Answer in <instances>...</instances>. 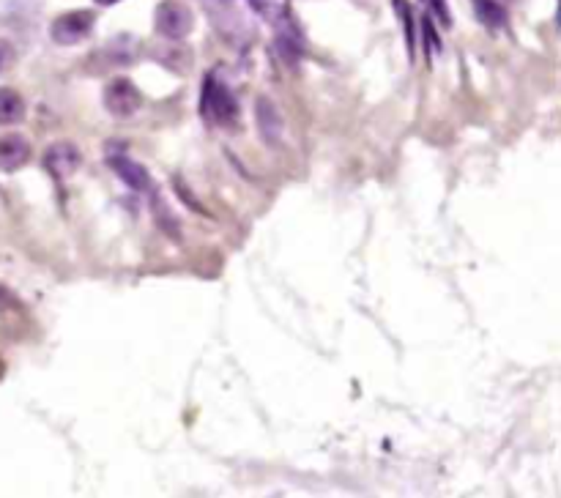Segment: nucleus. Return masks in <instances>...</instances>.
Masks as SVG:
<instances>
[{
  "label": "nucleus",
  "instance_id": "nucleus-6",
  "mask_svg": "<svg viewBox=\"0 0 561 498\" xmlns=\"http://www.w3.org/2000/svg\"><path fill=\"white\" fill-rule=\"evenodd\" d=\"M80 162H83V156H80L74 143H55L44 154V167L50 170L55 181H63V178L72 176L74 170L80 167Z\"/></svg>",
  "mask_w": 561,
  "mask_h": 498
},
{
  "label": "nucleus",
  "instance_id": "nucleus-13",
  "mask_svg": "<svg viewBox=\"0 0 561 498\" xmlns=\"http://www.w3.org/2000/svg\"><path fill=\"white\" fill-rule=\"evenodd\" d=\"M96 3H102V6H113V3H118V0H96Z\"/></svg>",
  "mask_w": 561,
  "mask_h": 498
},
{
  "label": "nucleus",
  "instance_id": "nucleus-9",
  "mask_svg": "<svg viewBox=\"0 0 561 498\" xmlns=\"http://www.w3.org/2000/svg\"><path fill=\"white\" fill-rule=\"evenodd\" d=\"M25 118V99L14 88H0V126L20 124Z\"/></svg>",
  "mask_w": 561,
  "mask_h": 498
},
{
  "label": "nucleus",
  "instance_id": "nucleus-8",
  "mask_svg": "<svg viewBox=\"0 0 561 498\" xmlns=\"http://www.w3.org/2000/svg\"><path fill=\"white\" fill-rule=\"evenodd\" d=\"M255 118H258V129L260 135L266 143H277L282 135V121H280V113H277V107L271 104L269 96H260L258 104H255Z\"/></svg>",
  "mask_w": 561,
  "mask_h": 498
},
{
  "label": "nucleus",
  "instance_id": "nucleus-12",
  "mask_svg": "<svg viewBox=\"0 0 561 498\" xmlns=\"http://www.w3.org/2000/svg\"><path fill=\"white\" fill-rule=\"evenodd\" d=\"M11 61V47L6 42H0V69Z\"/></svg>",
  "mask_w": 561,
  "mask_h": 498
},
{
  "label": "nucleus",
  "instance_id": "nucleus-5",
  "mask_svg": "<svg viewBox=\"0 0 561 498\" xmlns=\"http://www.w3.org/2000/svg\"><path fill=\"white\" fill-rule=\"evenodd\" d=\"M110 167H113L115 173L124 178V184H129L135 192H143L148 198H156V195H159L151 173H148L143 165H137L135 159H129L126 154H110Z\"/></svg>",
  "mask_w": 561,
  "mask_h": 498
},
{
  "label": "nucleus",
  "instance_id": "nucleus-10",
  "mask_svg": "<svg viewBox=\"0 0 561 498\" xmlns=\"http://www.w3.org/2000/svg\"><path fill=\"white\" fill-rule=\"evenodd\" d=\"M474 3V14L477 20L488 28V31H501L507 25V11L499 0H471Z\"/></svg>",
  "mask_w": 561,
  "mask_h": 498
},
{
  "label": "nucleus",
  "instance_id": "nucleus-2",
  "mask_svg": "<svg viewBox=\"0 0 561 498\" xmlns=\"http://www.w3.org/2000/svg\"><path fill=\"white\" fill-rule=\"evenodd\" d=\"M154 25L159 36H165L170 42H181V39H187L189 33H192L195 17H192L189 6H184L181 0H165L156 9Z\"/></svg>",
  "mask_w": 561,
  "mask_h": 498
},
{
  "label": "nucleus",
  "instance_id": "nucleus-1",
  "mask_svg": "<svg viewBox=\"0 0 561 498\" xmlns=\"http://www.w3.org/2000/svg\"><path fill=\"white\" fill-rule=\"evenodd\" d=\"M200 113L208 124L214 126H233L239 118V102L236 94L230 91L228 83L219 74H206L203 80V94H200Z\"/></svg>",
  "mask_w": 561,
  "mask_h": 498
},
{
  "label": "nucleus",
  "instance_id": "nucleus-11",
  "mask_svg": "<svg viewBox=\"0 0 561 498\" xmlns=\"http://www.w3.org/2000/svg\"><path fill=\"white\" fill-rule=\"evenodd\" d=\"M427 6H430V11L436 14L438 20H441V25L444 28H449L452 25V17H449V11H447V0H425Z\"/></svg>",
  "mask_w": 561,
  "mask_h": 498
},
{
  "label": "nucleus",
  "instance_id": "nucleus-7",
  "mask_svg": "<svg viewBox=\"0 0 561 498\" xmlns=\"http://www.w3.org/2000/svg\"><path fill=\"white\" fill-rule=\"evenodd\" d=\"M28 159H31V143H28L25 137L22 135L0 137V170H3V173L20 170Z\"/></svg>",
  "mask_w": 561,
  "mask_h": 498
},
{
  "label": "nucleus",
  "instance_id": "nucleus-3",
  "mask_svg": "<svg viewBox=\"0 0 561 498\" xmlns=\"http://www.w3.org/2000/svg\"><path fill=\"white\" fill-rule=\"evenodd\" d=\"M96 25L94 11H66L58 20H52L50 36L52 42L61 44V47H72V44L85 42Z\"/></svg>",
  "mask_w": 561,
  "mask_h": 498
},
{
  "label": "nucleus",
  "instance_id": "nucleus-4",
  "mask_svg": "<svg viewBox=\"0 0 561 498\" xmlns=\"http://www.w3.org/2000/svg\"><path fill=\"white\" fill-rule=\"evenodd\" d=\"M140 104H143V96L137 91V85L126 77H118L104 88V107L115 118H132L140 110Z\"/></svg>",
  "mask_w": 561,
  "mask_h": 498
}]
</instances>
